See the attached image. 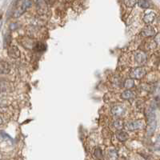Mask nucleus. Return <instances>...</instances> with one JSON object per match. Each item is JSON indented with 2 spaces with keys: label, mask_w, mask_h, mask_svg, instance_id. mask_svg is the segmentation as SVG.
Instances as JSON below:
<instances>
[{
  "label": "nucleus",
  "mask_w": 160,
  "mask_h": 160,
  "mask_svg": "<svg viewBox=\"0 0 160 160\" xmlns=\"http://www.w3.org/2000/svg\"><path fill=\"white\" fill-rule=\"evenodd\" d=\"M134 57H135V60L136 61L137 63L139 64H142L146 62V59H147V56L142 51H137L134 54Z\"/></svg>",
  "instance_id": "7"
},
{
  "label": "nucleus",
  "mask_w": 160,
  "mask_h": 160,
  "mask_svg": "<svg viewBox=\"0 0 160 160\" xmlns=\"http://www.w3.org/2000/svg\"><path fill=\"white\" fill-rule=\"evenodd\" d=\"M124 86L126 87V88H127V89L131 88V87L134 86V80L131 79H126L125 81V82H124Z\"/></svg>",
  "instance_id": "17"
},
{
  "label": "nucleus",
  "mask_w": 160,
  "mask_h": 160,
  "mask_svg": "<svg viewBox=\"0 0 160 160\" xmlns=\"http://www.w3.org/2000/svg\"><path fill=\"white\" fill-rule=\"evenodd\" d=\"M35 51H38V52H42V51H44L46 50V45L44 43H42V42H37L35 44L34 48Z\"/></svg>",
  "instance_id": "13"
},
{
  "label": "nucleus",
  "mask_w": 160,
  "mask_h": 160,
  "mask_svg": "<svg viewBox=\"0 0 160 160\" xmlns=\"http://www.w3.org/2000/svg\"><path fill=\"white\" fill-rule=\"evenodd\" d=\"M2 21H0V29H1V26H2Z\"/></svg>",
  "instance_id": "25"
},
{
  "label": "nucleus",
  "mask_w": 160,
  "mask_h": 160,
  "mask_svg": "<svg viewBox=\"0 0 160 160\" xmlns=\"http://www.w3.org/2000/svg\"><path fill=\"white\" fill-rule=\"evenodd\" d=\"M0 158H2V154L0 153Z\"/></svg>",
  "instance_id": "26"
},
{
  "label": "nucleus",
  "mask_w": 160,
  "mask_h": 160,
  "mask_svg": "<svg viewBox=\"0 0 160 160\" xmlns=\"http://www.w3.org/2000/svg\"><path fill=\"white\" fill-rule=\"evenodd\" d=\"M125 128L127 130H130V131H133V130H140L145 127V123L143 120H136L134 122H128L125 124Z\"/></svg>",
  "instance_id": "1"
},
{
  "label": "nucleus",
  "mask_w": 160,
  "mask_h": 160,
  "mask_svg": "<svg viewBox=\"0 0 160 160\" xmlns=\"http://www.w3.org/2000/svg\"><path fill=\"white\" fill-rule=\"evenodd\" d=\"M156 128V119L155 114L153 111H151L148 114V127H147V134L151 135L155 131Z\"/></svg>",
  "instance_id": "2"
},
{
  "label": "nucleus",
  "mask_w": 160,
  "mask_h": 160,
  "mask_svg": "<svg viewBox=\"0 0 160 160\" xmlns=\"http://www.w3.org/2000/svg\"><path fill=\"white\" fill-rule=\"evenodd\" d=\"M138 5L141 8H148L150 7V3L147 0H138Z\"/></svg>",
  "instance_id": "16"
},
{
  "label": "nucleus",
  "mask_w": 160,
  "mask_h": 160,
  "mask_svg": "<svg viewBox=\"0 0 160 160\" xmlns=\"http://www.w3.org/2000/svg\"><path fill=\"white\" fill-rule=\"evenodd\" d=\"M155 33V29L151 26H147L145 28H143V30L142 31V35L145 37H149V36H152L154 35Z\"/></svg>",
  "instance_id": "9"
},
{
  "label": "nucleus",
  "mask_w": 160,
  "mask_h": 160,
  "mask_svg": "<svg viewBox=\"0 0 160 160\" xmlns=\"http://www.w3.org/2000/svg\"><path fill=\"white\" fill-rule=\"evenodd\" d=\"M113 127L116 130H120L123 129V123L122 120L120 119H117V120H115L114 123H113Z\"/></svg>",
  "instance_id": "15"
},
{
  "label": "nucleus",
  "mask_w": 160,
  "mask_h": 160,
  "mask_svg": "<svg viewBox=\"0 0 160 160\" xmlns=\"http://www.w3.org/2000/svg\"><path fill=\"white\" fill-rule=\"evenodd\" d=\"M126 109L122 105H117L112 107L111 109V114L115 116V117H121L125 114Z\"/></svg>",
  "instance_id": "5"
},
{
  "label": "nucleus",
  "mask_w": 160,
  "mask_h": 160,
  "mask_svg": "<svg viewBox=\"0 0 160 160\" xmlns=\"http://www.w3.org/2000/svg\"><path fill=\"white\" fill-rule=\"evenodd\" d=\"M124 4L127 7H133L136 4V0H124Z\"/></svg>",
  "instance_id": "18"
},
{
  "label": "nucleus",
  "mask_w": 160,
  "mask_h": 160,
  "mask_svg": "<svg viewBox=\"0 0 160 160\" xmlns=\"http://www.w3.org/2000/svg\"><path fill=\"white\" fill-rule=\"evenodd\" d=\"M10 70V66L8 63L5 61L0 62V74L1 75H7Z\"/></svg>",
  "instance_id": "8"
},
{
  "label": "nucleus",
  "mask_w": 160,
  "mask_h": 160,
  "mask_svg": "<svg viewBox=\"0 0 160 160\" xmlns=\"http://www.w3.org/2000/svg\"><path fill=\"white\" fill-rule=\"evenodd\" d=\"M116 137H117V139L120 142H125L129 138L127 133L125 132V131H122V130H119V131H118L117 133H116Z\"/></svg>",
  "instance_id": "11"
},
{
  "label": "nucleus",
  "mask_w": 160,
  "mask_h": 160,
  "mask_svg": "<svg viewBox=\"0 0 160 160\" xmlns=\"http://www.w3.org/2000/svg\"><path fill=\"white\" fill-rule=\"evenodd\" d=\"M31 4H32V2L31 1V0H24V2L20 6V7L19 9H17V10L14 12V16L15 18H18V17L21 16L22 14L26 10V9L31 6Z\"/></svg>",
  "instance_id": "3"
},
{
  "label": "nucleus",
  "mask_w": 160,
  "mask_h": 160,
  "mask_svg": "<svg viewBox=\"0 0 160 160\" xmlns=\"http://www.w3.org/2000/svg\"><path fill=\"white\" fill-rule=\"evenodd\" d=\"M155 41L157 43L158 45H160V34H158L155 38Z\"/></svg>",
  "instance_id": "23"
},
{
  "label": "nucleus",
  "mask_w": 160,
  "mask_h": 160,
  "mask_svg": "<svg viewBox=\"0 0 160 160\" xmlns=\"http://www.w3.org/2000/svg\"><path fill=\"white\" fill-rule=\"evenodd\" d=\"M8 55L12 58V59H18V58L20 57V51H19V49L18 48V47L14 46V45H12V46H10L8 47Z\"/></svg>",
  "instance_id": "6"
},
{
  "label": "nucleus",
  "mask_w": 160,
  "mask_h": 160,
  "mask_svg": "<svg viewBox=\"0 0 160 160\" xmlns=\"http://www.w3.org/2000/svg\"><path fill=\"white\" fill-rule=\"evenodd\" d=\"M155 18V12H148L144 15L143 21L146 23L149 24V23H151L154 21Z\"/></svg>",
  "instance_id": "10"
},
{
  "label": "nucleus",
  "mask_w": 160,
  "mask_h": 160,
  "mask_svg": "<svg viewBox=\"0 0 160 160\" xmlns=\"http://www.w3.org/2000/svg\"><path fill=\"white\" fill-rule=\"evenodd\" d=\"M155 147L156 150H160V136L158 138L156 142H155Z\"/></svg>",
  "instance_id": "21"
},
{
  "label": "nucleus",
  "mask_w": 160,
  "mask_h": 160,
  "mask_svg": "<svg viewBox=\"0 0 160 160\" xmlns=\"http://www.w3.org/2000/svg\"><path fill=\"white\" fill-rule=\"evenodd\" d=\"M95 155L96 157L99 158V157L102 155V151H101V150H100L99 148H97V149L95 150Z\"/></svg>",
  "instance_id": "22"
},
{
  "label": "nucleus",
  "mask_w": 160,
  "mask_h": 160,
  "mask_svg": "<svg viewBox=\"0 0 160 160\" xmlns=\"http://www.w3.org/2000/svg\"><path fill=\"white\" fill-rule=\"evenodd\" d=\"M134 97V93L130 90H126L122 94V98L124 99H130Z\"/></svg>",
  "instance_id": "14"
},
{
  "label": "nucleus",
  "mask_w": 160,
  "mask_h": 160,
  "mask_svg": "<svg viewBox=\"0 0 160 160\" xmlns=\"http://www.w3.org/2000/svg\"><path fill=\"white\" fill-rule=\"evenodd\" d=\"M108 155H109V158H110L114 159V158H116L118 157V153H117V151H116L115 150H111V151H109Z\"/></svg>",
  "instance_id": "19"
},
{
  "label": "nucleus",
  "mask_w": 160,
  "mask_h": 160,
  "mask_svg": "<svg viewBox=\"0 0 160 160\" xmlns=\"http://www.w3.org/2000/svg\"><path fill=\"white\" fill-rule=\"evenodd\" d=\"M146 73H147V71L144 68L138 67V68L132 70L131 72H130V75L133 79H142V77H144L145 75H146Z\"/></svg>",
  "instance_id": "4"
},
{
  "label": "nucleus",
  "mask_w": 160,
  "mask_h": 160,
  "mask_svg": "<svg viewBox=\"0 0 160 160\" xmlns=\"http://www.w3.org/2000/svg\"><path fill=\"white\" fill-rule=\"evenodd\" d=\"M10 41H11V37L10 35H7L5 36V38H4V44L5 46H9L10 43Z\"/></svg>",
  "instance_id": "20"
},
{
  "label": "nucleus",
  "mask_w": 160,
  "mask_h": 160,
  "mask_svg": "<svg viewBox=\"0 0 160 160\" xmlns=\"http://www.w3.org/2000/svg\"><path fill=\"white\" fill-rule=\"evenodd\" d=\"M10 89H11V86L9 82L0 81V92H6Z\"/></svg>",
  "instance_id": "12"
},
{
  "label": "nucleus",
  "mask_w": 160,
  "mask_h": 160,
  "mask_svg": "<svg viewBox=\"0 0 160 160\" xmlns=\"http://www.w3.org/2000/svg\"><path fill=\"white\" fill-rule=\"evenodd\" d=\"M2 123H3V119L0 117V125H2Z\"/></svg>",
  "instance_id": "24"
}]
</instances>
